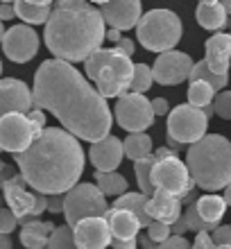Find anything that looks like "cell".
I'll return each instance as SVG.
<instances>
[{
    "label": "cell",
    "mask_w": 231,
    "mask_h": 249,
    "mask_svg": "<svg viewBox=\"0 0 231 249\" xmlns=\"http://www.w3.org/2000/svg\"><path fill=\"white\" fill-rule=\"evenodd\" d=\"M229 27H231V20H229Z\"/></svg>",
    "instance_id": "57"
},
{
    "label": "cell",
    "mask_w": 231,
    "mask_h": 249,
    "mask_svg": "<svg viewBox=\"0 0 231 249\" xmlns=\"http://www.w3.org/2000/svg\"><path fill=\"white\" fill-rule=\"evenodd\" d=\"M0 249H12V240H9V236H2V233H0Z\"/></svg>",
    "instance_id": "52"
},
{
    "label": "cell",
    "mask_w": 231,
    "mask_h": 249,
    "mask_svg": "<svg viewBox=\"0 0 231 249\" xmlns=\"http://www.w3.org/2000/svg\"><path fill=\"white\" fill-rule=\"evenodd\" d=\"M32 95L34 107L53 111L61 127L75 138L98 143L109 136L111 109L75 66L59 59L43 61L34 75Z\"/></svg>",
    "instance_id": "1"
},
{
    "label": "cell",
    "mask_w": 231,
    "mask_h": 249,
    "mask_svg": "<svg viewBox=\"0 0 231 249\" xmlns=\"http://www.w3.org/2000/svg\"><path fill=\"white\" fill-rule=\"evenodd\" d=\"M157 163V157H147L143 161H136L134 163V172H136V184H139L141 193L145 197H152L154 195V186H152V168Z\"/></svg>",
    "instance_id": "29"
},
{
    "label": "cell",
    "mask_w": 231,
    "mask_h": 249,
    "mask_svg": "<svg viewBox=\"0 0 231 249\" xmlns=\"http://www.w3.org/2000/svg\"><path fill=\"white\" fill-rule=\"evenodd\" d=\"M89 157H91V163L95 165V172H116L125 157V143L116 136H107L91 145Z\"/></svg>",
    "instance_id": "19"
},
{
    "label": "cell",
    "mask_w": 231,
    "mask_h": 249,
    "mask_svg": "<svg viewBox=\"0 0 231 249\" xmlns=\"http://www.w3.org/2000/svg\"><path fill=\"white\" fill-rule=\"evenodd\" d=\"M206 64L213 75H218L222 82L229 84V68H231V34H213L206 39Z\"/></svg>",
    "instance_id": "18"
},
{
    "label": "cell",
    "mask_w": 231,
    "mask_h": 249,
    "mask_svg": "<svg viewBox=\"0 0 231 249\" xmlns=\"http://www.w3.org/2000/svg\"><path fill=\"white\" fill-rule=\"evenodd\" d=\"M193 249H218V245L213 243L211 233H197L195 243H193Z\"/></svg>",
    "instance_id": "42"
},
{
    "label": "cell",
    "mask_w": 231,
    "mask_h": 249,
    "mask_svg": "<svg viewBox=\"0 0 231 249\" xmlns=\"http://www.w3.org/2000/svg\"><path fill=\"white\" fill-rule=\"evenodd\" d=\"M186 165L193 181L209 193L231 186V143L220 134H206L186 150Z\"/></svg>",
    "instance_id": "4"
},
{
    "label": "cell",
    "mask_w": 231,
    "mask_h": 249,
    "mask_svg": "<svg viewBox=\"0 0 231 249\" xmlns=\"http://www.w3.org/2000/svg\"><path fill=\"white\" fill-rule=\"evenodd\" d=\"M159 249H193V245L184 236H172L163 245H159Z\"/></svg>",
    "instance_id": "40"
},
{
    "label": "cell",
    "mask_w": 231,
    "mask_h": 249,
    "mask_svg": "<svg viewBox=\"0 0 231 249\" xmlns=\"http://www.w3.org/2000/svg\"><path fill=\"white\" fill-rule=\"evenodd\" d=\"M12 18H16L14 2H0V20H12Z\"/></svg>",
    "instance_id": "46"
},
{
    "label": "cell",
    "mask_w": 231,
    "mask_h": 249,
    "mask_svg": "<svg viewBox=\"0 0 231 249\" xmlns=\"http://www.w3.org/2000/svg\"><path fill=\"white\" fill-rule=\"evenodd\" d=\"M2 195H5L7 209L18 217V224L32 222L43 211H48V197L27 188V181L20 177V172L2 186Z\"/></svg>",
    "instance_id": "8"
},
{
    "label": "cell",
    "mask_w": 231,
    "mask_h": 249,
    "mask_svg": "<svg viewBox=\"0 0 231 249\" xmlns=\"http://www.w3.org/2000/svg\"><path fill=\"white\" fill-rule=\"evenodd\" d=\"M152 154H154V147H152L150 134H129L125 138V157L132 159L134 163L152 157Z\"/></svg>",
    "instance_id": "28"
},
{
    "label": "cell",
    "mask_w": 231,
    "mask_h": 249,
    "mask_svg": "<svg viewBox=\"0 0 231 249\" xmlns=\"http://www.w3.org/2000/svg\"><path fill=\"white\" fill-rule=\"evenodd\" d=\"M181 20L170 9H150L136 25V39L150 53H170L181 39Z\"/></svg>",
    "instance_id": "5"
},
{
    "label": "cell",
    "mask_w": 231,
    "mask_h": 249,
    "mask_svg": "<svg viewBox=\"0 0 231 249\" xmlns=\"http://www.w3.org/2000/svg\"><path fill=\"white\" fill-rule=\"evenodd\" d=\"M211 238L218 247H231V224H220L211 233Z\"/></svg>",
    "instance_id": "39"
},
{
    "label": "cell",
    "mask_w": 231,
    "mask_h": 249,
    "mask_svg": "<svg viewBox=\"0 0 231 249\" xmlns=\"http://www.w3.org/2000/svg\"><path fill=\"white\" fill-rule=\"evenodd\" d=\"M222 197H225L227 206H231V186H229V188H225V195H222Z\"/></svg>",
    "instance_id": "53"
},
{
    "label": "cell",
    "mask_w": 231,
    "mask_h": 249,
    "mask_svg": "<svg viewBox=\"0 0 231 249\" xmlns=\"http://www.w3.org/2000/svg\"><path fill=\"white\" fill-rule=\"evenodd\" d=\"M27 118H30V123L34 124V129L39 131V134H43V129H46V113L41 111V109H36V107H34L32 111L27 113Z\"/></svg>",
    "instance_id": "41"
},
{
    "label": "cell",
    "mask_w": 231,
    "mask_h": 249,
    "mask_svg": "<svg viewBox=\"0 0 231 249\" xmlns=\"http://www.w3.org/2000/svg\"><path fill=\"white\" fill-rule=\"evenodd\" d=\"M113 113L118 124L129 134H145V129H150L157 118L152 111V100L136 93H125L123 98H118Z\"/></svg>",
    "instance_id": "11"
},
{
    "label": "cell",
    "mask_w": 231,
    "mask_h": 249,
    "mask_svg": "<svg viewBox=\"0 0 231 249\" xmlns=\"http://www.w3.org/2000/svg\"><path fill=\"white\" fill-rule=\"evenodd\" d=\"M147 202H150V197H145L143 193H125L123 197H118L116 202H113L111 209H120V211H129L134 215L139 217L141 227H150L154 222L150 213H147Z\"/></svg>",
    "instance_id": "24"
},
{
    "label": "cell",
    "mask_w": 231,
    "mask_h": 249,
    "mask_svg": "<svg viewBox=\"0 0 231 249\" xmlns=\"http://www.w3.org/2000/svg\"><path fill=\"white\" fill-rule=\"evenodd\" d=\"M100 14L105 23L111 30H118V32H127L132 27L139 25V20L143 18V7L136 0H120V2H100Z\"/></svg>",
    "instance_id": "16"
},
{
    "label": "cell",
    "mask_w": 231,
    "mask_h": 249,
    "mask_svg": "<svg viewBox=\"0 0 231 249\" xmlns=\"http://www.w3.org/2000/svg\"><path fill=\"white\" fill-rule=\"evenodd\" d=\"M213 95H215V89L206 82H191L188 86V105L191 107L206 109L213 105Z\"/></svg>",
    "instance_id": "30"
},
{
    "label": "cell",
    "mask_w": 231,
    "mask_h": 249,
    "mask_svg": "<svg viewBox=\"0 0 231 249\" xmlns=\"http://www.w3.org/2000/svg\"><path fill=\"white\" fill-rule=\"evenodd\" d=\"M107 39L113 41V43H118V41L123 39V34H120L118 30H107Z\"/></svg>",
    "instance_id": "51"
},
{
    "label": "cell",
    "mask_w": 231,
    "mask_h": 249,
    "mask_svg": "<svg viewBox=\"0 0 231 249\" xmlns=\"http://www.w3.org/2000/svg\"><path fill=\"white\" fill-rule=\"evenodd\" d=\"M77 249H107L113 243V233L105 217L82 220L73 229Z\"/></svg>",
    "instance_id": "17"
},
{
    "label": "cell",
    "mask_w": 231,
    "mask_h": 249,
    "mask_svg": "<svg viewBox=\"0 0 231 249\" xmlns=\"http://www.w3.org/2000/svg\"><path fill=\"white\" fill-rule=\"evenodd\" d=\"M147 213L154 222L168 224L172 227L175 222H179L184 213H181V199L170 193H163V190H154V195L150 197L147 202Z\"/></svg>",
    "instance_id": "20"
},
{
    "label": "cell",
    "mask_w": 231,
    "mask_h": 249,
    "mask_svg": "<svg viewBox=\"0 0 231 249\" xmlns=\"http://www.w3.org/2000/svg\"><path fill=\"white\" fill-rule=\"evenodd\" d=\"M134 66L132 59L127 54L118 53L113 48V57L109 59V64L102 68V72L98 75L95 84H98V93L105 100L109 98H123L129 86H132V77H134Z\"/></svg>",
    "instance_id": "10"
},
{
    "label": "cell",
    "mask_w": 231,
    "mask_h": 249,
    "mask_svg": "<svg viewBox=\"0 0 231 249\" xmlns=\"http://www.w3.org/2000/svg\"><path fill=\"white\" fill-rule=\"evenodd\" d=\"M111 247H113V249H136V247H139V238H136V240H129V243H123V240H113Z\"/></svg>",
    "instance_id": "48"
},
{
    "label": "cell",
    "mask_w": 231,
    "mask_h": 249,
    "mask_svg": "<svg viewBox=\"0 0 231 249\" xmlns=\"http://www.w3.org/2000/svg\"><path fill=\"white\" fill-rule=\"evenodd\" d=\"M188 79H191V82H206V84H211L215 91H222L227 86V82H222L218 75H213L206 61H197V64L193 66V72Z\"/></svg>",
    "instance_id": "34"
},
{
    "label": "cell",
    "mask_w": 231,
    "mask_h": 249,
    "mask_svg": "<svg viewBox=\"0 0 231 249\" xmlns=\"http://www.w3.org/2000/svg\"><path fill=\"white\" fill-rule=\"evenodd\" d=\"M20 177L34 193L66 195L84 172V150L79 141L59 127H46L30 150L14 157Z\"/></svg>",
    "instance_id": "2"
},
{
    "label": "cell",
    "mask_w": 231,
    "mask_h": 249,
    "mask_svg": "<svg viewBox=\"0 0 231 249\" xmlns=\"http://www.w3.org/2000/svg\"><path fill=\"white\" fill-rule=\"evenodd\" d=\"M105 220L109 222V229L113 233V240H123V243H129V240H136L139 238V231L143 229L139 222V217L129 213V211H120V209H109V213L105 215Z\"/></svg>",
    "instance_id": "21"
},
{
    "label": "cell",
    "mask_w": 231,
    "mask_h": 249,
    "mask_svg": "<svg viewBox=\"0 0 231 249\" xmlns=\"http://www.w3.org/2000/svg\"><path fill=\"white\" fill-rule=\"evenodd\" d=\"M48 249H77L75 245V233L68 224H61L53 231V236L48 240Z\"/></svg>",
    "instance_id": "35"
},
{
    "label": "cell",
    "mask_w": 231,
    "mask_h": 249,
    "mask_svg": "<svg viewBox=\"0 0 231 249\" xmlns=\"http://www.w3.org/2000/svg\"><path fill=\"white\" fill-rule=\"evenodd\" d=\"M95 186L105 197H123L127 193V179L120 172H95Z\"/></svg>",
    "instance_id": "27"
},
{
    "label": "cell",
    "mask_w": 231,
    "mask_h": 249,
    "mask_svg": "<svg viewBox=\"0 0 231 249\" xmlns=\"http://www.w3.org/2000/svg\"><path fill=\"white\" fill-rule=\"evenodd\" d=\"M105 25L107 23L98 7L89 2L64 0L53 7L43 39L48 50L59 61L77 64L86 61L95 50H100L102 41L107 39Z\"/></svg>",
    "instance_id": "3"
},
{
    "label": "cell",
    "mask_w": 231,
    "mask_h": 249,
    "mask_svg": "<svg viewBox=\"0 0 231 249\" xmlns=\"http://www.w3.org/2000/svg\"><path fill=\"white\" fill-rule=\"evenodd\" d=\"M0 152H2V147H0Z\"/></svg>",
    "instance_id": "58"
},
{
    "label": "cell",
    "mask_w": 231,
    "mask_h": 249,
    "mask_svg": "<svg viewBox=\"0 0 231 249\" xmlns=\"http://www.w3.org/2000/svg\"><path fill=\"white\" fill-rule=\"evenodd\" d=\"M107 213H109L107 197L95 184H77L64 195V215L71 229H75L82 220L105 217Z\"/></svg>",
    "instance_id": "7"
},
{
    "label": "cell",
    "mask_w": 231,
    "mask_h": 249,
    "mask_svg": "<svg viewBox=\"0 0 231 249\" xmlns=\"http://www.w3.org/2000/svg\"><path fill=\"white\" fill-rule=\"evenodd\" d=\"M57 229L53 222H43V220H32V222L23 224L20 229V243L25 249H48V240Z\"/></svg>",
    "instance_id": "22"
},
{
    "label": "cell",
    "mask_w": 231,
    "mask_h": 249,
    "mask_svg": "<svg viewBox=\"0 0 231 249\" xmlns=\"http://www.w3.org/2000/svg\"><path fill=\"white\" fill-rule=\"evenodd\" d=\"M170 231H172V236H184L186 231H188V224H186V220L184 217H181V220H179V222H175L170 227Z\"/></svg>",
    "instance_id": "47"
},
{
    "label": "cell",
    "mask_w": 231,
    "mask_h": 249,
    "mask_svg": "<svg viewBox=\"0 0 231 249\" xmlns=\"http://www.w3.org/2000/svg\"><path fill=\"white\" fill-rule=\"evenodd\" d=\"M0 75H2V61H0Z\"/></svg>",
    "instance_id": "56"
},
{
    "label": "cell",
    "mask_w": 231,
    "mask_h": 249,
    "mask_svg": "<svg viewBox=\"0 0 231 249\" xmlns=\"http://www.w3.org/2000/svg\"><path fill=\"white\" fill-rule=\"evenodd\" d=\"M5 34H7V30H5V25H2V20H0V43L5 39Z\"/></svg>",
    "instance_id": "54"
},
{
    "label": "cell",
    "mask_w": 231,
    "mask_h": 249,
    "mask_svg": "<svg viewBox=\"0 0 231 249\" xmlns=\"http://www.w3.org/2000/svg\"><path fill=\"white\" fill-rule=\"evenodd\" d=\"M193 66H195V61L191 59V54L179 53V50H170V53L159 54L152 66L154 82H159L163 86H177L191 77Z\"/></svg>",
    "instance_id": "13"
},
{
    "label": "cell",
    "mask_w": 231,
    "mask_h": 249,
    "mask_svg": "<svg viewBox=\"0 0 231 249\" xmlns=\"http://www.w3.org/2000/svg\"><path fill=\"white\" fill-rule=\"evenodd\" d=\"M154 84V75L152 68L147 64H136L134 66V77H132V86L129 91L136 93V95H143L145 91H150V86Z\"/></svg>",
    "instance_id": "32"
},
{
    "label": "cell",
    "mask_w": 231,
    "mask_h": 249,
    "mask_svg": "<svg viewBox=\"0 0 231 249\" xmlns=\"http://www.w3.org/2000/svg\"><path fill=\"white\" fill-rule=\"evenodd\" d=\"M227 211V202L225 197L220 195H204L197 199V213L202 215V220L209 224H218L220 227V220L225 215Z\"/></svg>",
    "instance_id": "26"
},
{
    "label": "cell",
    "mask_w": 231,
    "mask_h": 249,
    "mask_svg": "<svg viewBox=\"0 0 231 249\" xmlns=\"http://www.w3.org/2000/svg\"><path fill=\"white\" fill-rule=\"evenodd\" d=\"M32 109H34V95L25 82L14 77L0 79V118L12 116V113L27 116Z\"/></svg>",
    "instance_id": "15"
},
{
    "label": "cell",
    "mask_w": 231,
    "mask_h": 249,
    "mask_svg": "<svg viewBox=\"0 0 231 249\" xmlns=\"http://www.w3.org/2000/svg\"><path fill=\"white\" fill-rule=\"evenodd\" d=\"M16 7V16L20 20H25V25H41V23H48L50 20V14H53V2H14Z\"/></svg>",
    "instance_id": "25"
},
{
    "label": "cell",
    "mask_w": 231,
    "mask_h": 249,
    "mask_svg": "<svg viewBox=\"0 0 231 249\" xmlns=\"http://www.w3.org/2000/svg\"><path fill=\"white\" fill-rule=\"evenodd\" d=\"M152 111L154 116H170V105L165 98H154L152 100Z\"/></svg>",
    "instance_id": "43"
},
{
    "label": "cell",
    "mask_w": 231,
    "mask_h": 249,
    "mask_svg": "<svg viewBox=\"0 0 231 249\" xmlns=\"http://www.w3.org/2000/svg\"><path fill=\"white\" fill-rule=\"evenodd\" d=\"M139 247L141 249H159V245L157 243H152L147 236H143V238H139Z\"/></svg>",
    "instance_id": "50"
},
{
    "label": "cell",
    "mask_w": 231,
    "mask_h": 249,
    "mask_svg": "<svg viewBox=\"0 0 231 249\" xmlns=\"http://www.w3.org/2000/svg\"><path fill=\"white\" fill-rule=\"evenodd\" d=\"M209 118L197 107L177 105L168 116V136H172L181 145H195L206 136Z\"/></svg>",
    "instance_id": "9"
},
{
    "label": "cell",
    "mask_w": 231,
    "mask_h": 249,
    "mask_svg": "<svg viewBox=\"0 0 231 249\" xmlns=\"http://www.w3.org/2000/svg\"><path fill=\"white\" fill-rule=\"evenodd\" d=\"M111 57H113V48H100V50H95V53L84 61V71H86V75H89V79L95 82L98 75L102 72V68L109 64Z\"/></svg>",
    "instance_id": "31"
},
{
    "label": "cell",
    "mask_w": 231,
    "mask_h": 249,
    "mask_svg": "<svg viewBox=\"0 0 231 249\" xmlns=\"http://www.w3.org/2000/svg\"><path fill=\"white\" fill-rule=\"evenodd\" d=\"M227 16L229 14L225 12V5L222 2H199L197 9H195V18L204 30H211V32H218L227 25Z\"/></svg>",
    "instance_id": "23"
},
{
    "label": "cell",
    "mask_w": 231,
    "mask_h": 249,
    "mask_svg": "<svg viewBox=\"0 0 231 249\" xmlns=\"http://www.w3.org/2000/svg\"><path fill=\"white\" fill-rule=\"evenodd\" d=\"M116 50L123 54H127V57H132L134 53H136V46H134V41L132 39H127V36H123V39L116 43Z\"/></svg>",
    "instance_id": "44"
},
{
    "label": "cell",
    "mask_w": 231,
    "mask_h": 249,
    "mask_svg": "<svg viewBox=\"0 0 231 249\" xmlns=\"http://www.w3.org/2000/svg\"><path fill=\"white\" fill-rule=\"evenodd\" d=\"M222 5H225V12L231 16V0H227V2H222Z\"/></svg>",
    "instance_id": "55"
},
{
    "label": "cell",
    "mask_w": 231,
    "mask_h": 249,
    "mask_svg": "<svg viewBox=\"0 0 231 249\" xmlns=\"http://www.w3.org/2000/svg\"><path fill=\"white\" fill-rule=\"evenodd\" d=\"M41 134L34 129L30 118L23 113H12V116L0 118V147H2V152H12L14 157L23 154L25 150L32 147V143Z\"/></svg>",
    "instance_id": "12"
},
{
    "label": "cell",
    "mask_w": 231,
    "mask_h": 249,
    "mask_svg": "<svg viewBox=\"0 0 231 249\" xmlns=\"http://www.w3.org/2000/svg\"><path fill=\"white\" fill-rule=\"evenodd\" d=\"M2 50L7 59H12L14 64H27L39 53V34L25 23L14 25L7 30L2 39Z\"/></svg>",
    "instance_id": "14"
},
{
    "label": "cell",
    "mask_w": 231,
    "mask_h": 249,
    "mask_svg": "<svg viewBox=\"0 0 231 249\" xmlns=\"http://www.w3.org/2000/svg\"><path fill=\"white\" fill-rule=\"evenodd\" d=\"M147 238L157 245H163L168 238H172V231L168 224H161V222H152L147 227Z\"/></svg>",
    "instance_id": "37"
},
{
    "label": "cell",
    "mask_w": 231,
    "mask_h": 249,
    "mask_svg": "<svg viewBox=\"0 0 231 249\" xmlns=\"http://www.w3.org/2000/svg\"><path fill=\"white\" fill-rule=\"evenodd\" d=\"M16 224H18V217L14 215L9 209H0V233L2 236H9L14 229H16Z\"/></svg>",
    "instance_id": "38"
},
{
    "label": "cell",
    "mask_w": 231,
    "mask_h": 249,
    "mask_svg": "<svg viewBox=\"0 0 231 249\" xmlns=\"http://www.w3.org/2000/svg\"><path fill=\"white\" fill-rule=\"evenodd\" d=\"M213 111L222 120H231V91H222L213 100Z\"/></svg>",
    "instance_id": "36"
},
{
    "label": "cell",
    "mask_w": 231,
    "mask_h": 249,
    "mask_svg": "<svg viewBox=\"0 0 231 249\" xmlns=\"http://www.w3.org/2000/svg\"><path fill=\"white\" fill-rule=\"evenodd\" d=\"M157 163L152 168V186L154 190H163L170 195L179 197L181 204L193 202V190H195V181H193L188 165L184 161H179L177 152H172L170 147H161L154 152Z\"/></svg>",
    "instance_id": "6"
},
{
    "label": "cell",
    "mask_w": 231,
    "mask_h": 249,
    "mask_svg": "<svg viewBox=\"0 0 231 249\" xmlns=\"http://www.w3.org/2000/svg\"><path fill=\"white\" fill-rule=\"evenodd\" d=\"M184 220L188 224V231H195V233H211V231L218 229V224H209L202 220V215L197 213V199L188 204V209L184 211Z\"/></svg>",
    "instance_id": "33"
},
{
    "label": "cell",
    "mask_w": 231,
    "mask_h": 249,
    "mask_svg": "<svg viewBox=\"0 0 231 249\" xmlns=\"http://www.w3.org/2000/svg\"><path fill=\"white\" fill-rule=\"evenodd\" d=\"M165 147H170L172 152H179V150H184L186 145L177 143V141H175V138H172V136H165ZM186 150H188V147H186Z\"/></svg>",
    "instance_id": "49"
},
{
    "label": "cell",
    "mask_w": 231,
    "mask_h": 249,
    "mask_svg": "<svg viewBox=\"0 0 231 249\" xmlns=\"http://www.w3.org/2000/svg\"><path fill=\"white\" fill-rule=\"evenodd\" d=\"M48 211H50V213H64V195L48 197Z\"/></svg>",
    "instance_id": "45"
}]
</instances>
